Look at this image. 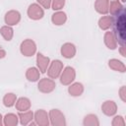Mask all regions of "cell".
Wrapping results in <instances>:
<instances>
[{
	"label": "cell",
	"mask_w": 126,
	"mask_h": 126,
	"mask_svg": "<svg viewBox=\"0 0 126 126\" xmlns=\"http://www.w3.org/2000/svg\"><path fill=\"white\" fill-rule=\"evenodd\" d=\"M114 24V31L113 33L117 39V42L120 45L125 44V38H126V34H125V31H126V14L123 11H121L118 15L116 20L113 22Z\"/></svg>",
	"instance_id": "cell-1"
},
{
	"label": "cell",
	"mask_w": 126,
	"mask_h": 126,
	"mask_svg": "<svg viewBox=\"0 0 126 126\" xmlns=\"http://www.w3.org/2000/svg\"><path fill=\"white\" fill-rule=\"evenodd\" d=\"M20 51L24 56H27V57L32 56L36 51V44L32 39L27 38L21 43Z\"/></svg>",
	"instance_id": "cell-2"
},
{
	"label": "cell",
	"mask_w": 126,
	"mask_h": 126,
	"mask_svg": "<svg viewBox=\"0 0 126 126\" xmlns=\"http://www.w3.org/2000/svg\"><path fill=\"white\" fill-rule=\"evenodd\" d=\"M63 70V63L56 59V60H53L52 62L49 63V66L47 68V76L50 78V79H57L61 72Z\"/></svg>",
	"instance_id": "cell-3"
},
{
	"label": "cell",
	"mask_w": 126,
	"mask_h": 126,
	"mask_svg": "<svg viewBox=\"0 0 126 126\" xmlns=\"http://www.w3.org/2000/svg\"><path fill=\"white\" fill-rule=\"evenodd\" d=\"M60 83L64 86H68L70 85L76 78V72L75 69L73 67L67 66L64 68V70H62L61 74H60Z\"/></svg>",
	"instance_id": "cell-4"
},
{
	"label": "cell",
	"mask_w": 126,
	"mask_h": 126,
	"mask_svg": "<svg viewBox=\"0 0 126 126\" xmlns=\"http://www.w3.org/2000/svg\"><path fill=\"white\" fill-rule=\"evenodd\" d=\"M48 117L50 119V124L54 126H65L66 120L64 114L59 109H51L49 111Z\"/></svg>",
	"instance_id": "cell-5"
},
{
	"label": "cell",
	"mask_w": 126,
	"mask_h": 126,
	"mask_svg": "<svg viewBox=\"0 0 126 126\" xmlns=\"http://www.w3.org/2000/svg\"><path fill=\"white\" fill-rule=\"evenodd\" d=\"M28 16L32 20H40L44 16L43 8H41L40 5L37 3H32L28 8Z\"/></svg>",
	"instance_id": "cell-6"
},
{
	"label": "cell",
	"mask_w": 126,
	"mask_h": 126,
	"mask_svg": "<svg viewBox=\"0 0 126 126\" xmlns=\"http://www.w3.org/2000/svg\"><path fill=\"white\" fill-rule=\"evenodd\" d=\"M55 87H56L55 82L53 81V79H50V78L40 79L38 82V85H37L38 91L43 93V94H49V93L53 92Z\"/></svg>",
	"instance_id": "cell-7"
},
{
	"label": "cell",
	"mask_w": 126,
	"mask_h": 126,
	"mask_svg": "<svg viewBox=\"0 0 126 126\" xmlns=\"http://www.w3.org/2000/svg\"><path fill=\"white\" fill-rule=\"evenodd\" d=\"M4 21L7 26H15L21 21V14L16 10H10L6 13Z\"/></svg>",
	"instance_id": "cell-8"
},
{
	"label": "cell",
	"mask_w": 126,
	"mask_h": 126,
	"mask_svg": "<svg viewBox=\"0 0 126 126\" xmlns=\"http://www.w3.org/2000/svg\"><path fill=\"white\" fill-rule=\"evenodd\" d=\"M33 119L35 120V124L40 126H47L49 124V117L43 109H37L35 113H33Z\"/></svg>",
	"instance_id": "cell-9"
},
{
	"label": "cell",
	"mask_w": 126,
	"mask_h": 126,
	"mask_svg": "<svg viewBox=\"0 0 126 126\" xmlns=\"http://www.w3.org/2000/svg\"><path fill=\"white\" fill-rule=\"evenodd\" d=\"M50 63V59L47 56H44L42 53L36 54V65L37 69L40 71V73H45Z\"/></svg>",
	"instance_id": "cell-10"
},
{
	"label": "cell",
	"mask_w": 126,
	"mask_h": 126,
	"mask_svg": "<svg viewBox=\"0 0 126 126\" xmlns=\"http://www.w3.org/2000/svg\"><path fill=\"white\" fill-rule=\"evenodd\" d=\"M61 54L63 57H65L67 59L73 58L76 54V46L70 42L64 43L61 47Z\"/></svg>",
	"instance_id": "cell-11"
},
{
	"label": "cell",
	"mask_w": 126,
	"mask_h": 126,
	"mask_svg": "<svg viewBox=\"0 0 126 126\" xmlns=\"http://www.w3.org/2000/svg\"><path fill=\"white\" fill-rule=\"evenodd\" d=\"M101 110L102 112L107 115V116H112L116 113L117 111V106H116V103L113 101V100H106L102 103L101 105Z\"/></svg>",
	"instance_id": "cell-12"
},
{
	"label": "cell",
	"mask_w": 126,
	"mask_h": 126,
	"mask_svg": "<svg viewBox=\"0 0 126 126\" xmlns=\"http://www.w3.org/2000/svg\"><path fill=\"white\" fill-rule=\"evenodd\" d=\"M109 0H95L94 2V9L97 13L101 15H105L108 13L109 9Z\"/></svg>",
	"instance_id": "cell-13"
},
{
	"label": "cell",
	"mask_w": 126,
	"mask_h": 126,
	"mask_svg": "<svg viewBox=\"0 0 126 126\" xmlns=\"http://www.w3.org/2000/svg\"><path fill=\"white\" fill-rule=\"evenodd\" d=\"M104 43L109 49H115L117 47V39L113 32H106L104 34Z\"/></svg>",
	"instance_id": "cell-14"
},
{
	"label": "cell",
	"mask_w": 126,
	"mask_h": 126,
	"mask_svg": "<svg viewBox=\"0 0 126 126\" xmlns=\"http://www.w3.org/2000/svg\"><path fill=\"white\" fill-rule=\"evenodd\" d=\"M18 117L20 119V122L22 125H28L32 122L33 119V112L32 110H26V111H19Z\"/></svg>",
	"instance_id": "cell-15"
},
{
	"label": "cell",
	"mask_w": 126,
	"mask_h": 126,
	"mask_svg": "<svg viewBox=\"0 0 126 126\" xmlns=\"http://www.w3.org/2000/svg\"><path fill=\"white\" fill-rule=\"evenodd\" d=\"M51 21L55 26H61L64 25L67 21V16L62 11H57L51 16Z\"/></svg>",
	"instance_id": "cell-16"
},
{
	"label": "cell",
	"mask_w": 126,
	"mask_h": 126,
	"mask_svg": "<svg viewBox=\"0 0 126 126\" xmlns=\"http://www.w3.org/2000/svg\"><path fill=\"white\" fill-rule=\"evenodd\" d=\"M113 22H114V19L112 16H102L98 20V27L102 31H106L113 25Z\"/></svg>",
	"instance_id": "cell-17"
},
{
	"label": "cell",
	"mask_w": 126,
	"mask_h": 126,
	"mask_svg": "<svg viewBox=\"0 0 126 126\" xmlns=\"http://www.w3.org/2000/svg\"><path fill=\"white\" fill-rule=\"evenodd\" d=\"M31 100L28 97H20L18 100H16V108L18 111H26L29 110L31 107Z\"/></svg>",
	"instance_id": "cell-18"
},
{
	"label": "cell",
	"mask_w": 126,
	"mask_h": 126,
	"mask_svg": "<svg viewBox=\"0 0 126 126\" xmlns=\"http://www.w3.org/2000/svg\"><path fill=\"white\" fill-rule=\"evenodd\" d=\"M40 72L35 67H30L26 72V78L30 82H37L39 80Z\"/></svg>",
	"instance_id": "cell-19"
},
{
	"label": "cell",
	"mask_w": 126,
	"mask_h": 126,
	"mask_svg": "<svg viewBox=\"0 0 126 126\" xmlns=\"http://www.w3.org/2000/svg\"><path fill=\"white\" fill-rule=\"evenodd\" d=\"M121 11H123V6L118 0H113L109 3L108 12H110L111 16H117Z\"/></svg>",
	"instance_id": "cell-20"
},
{
	"label": "cell",
	"mask_w": 126,
	"mask_h": 126,
	"mask_svg": "<svg viewBox=\"0 0 126 126\" xmlns=\"http://www.w3.org/2000/svg\"><path fill=\"white\" fill-rule=\"evenodd\" d=\"M68 92L72 96H80L84 92V86L81 83H74L69 87Z\"/></svg>",
	"instance_id": "cell-21"
},
{
	"label": "cell",
	"mask_w": 126,
	"mask_h": 126,
	"mask_svg": "<svg viewBox=\"0 0 126 126\" xmlns=\"http://www.w3.org/2000/svg\"><path fill=\"white\" fill-rule=\"evenodd\" d=\"M108 66L109 68H111L112 70L114 71H119V72H122L124 73L126 68H125V65L123 62L119 61L118 59H110L108 61Z\"/></svg>",
	"instance_id": "cell-22"
},
{
	"label": "cell",
	"mask_w": 126,
	"mask_h": 126,
	"mask_svg": "<svg viewBox=\"0 0 126 126\" xmlns=\"http://www.w3.org/2000/svg\"><path fill=\"white\" fill-rule=\"evenodd\" d=\"M0 33L1 35L3 36V38L7 41H10L12 38H13V35H14V31L12 29L11 26H3L1 29H0Z\"/></svg>",
	"instance_id": "cell-23"
},
{
	"label": "cell",
	"mask_w": 126,
	"mask_h": 126,
	"mask_svg": "<svg viewBox=\"0 0 126 126\" xmlns=\"http://www.w3.org/2000/svg\"><path fill=\"white\" fill-rule=\"evenodd\" d=\"M3 124L6 126H16L18 124V115L14 113H8L3 118Z\"/></svg>",
	"instance_id": "cell-24"
},
{
	"label": "cell",
	"mask_w": 126,
	"mask_h": 126,
	"mask_svg": "<svg viewBox=\"0 0 126 126\" xmlns=\"http://www.w3.org/2000/svg\"><path fill=\"white\" fill-rule=\"evenodd\" d=\"M83 124L85 126H98L99 121L97 119V116L94 114H88L85 116Z\"/></svg>",
	"instance_id": "cell-25"
},
{
	"label": "cell",
	"mask_w": 126,
	"mask_h": 126,
	"mask_svg": "<svg viewBox=\"0 0 126 126\" xmlns=\"http://www.w3.org/2000/svg\"><path fill=\"white\" fill-rule=\"evenodd\" d=\"M16 100H17L16 94H13V93H9V94H6L4 95V97H3V104L6 107H12L13 105H15Z\"/></svg>",
	"instance_id": "cell-26"
},
{
	"label": "cell",
	"mask_w": 126,
	"mask_h": 126,
	"mask_svg": "<svg viewBox=\"0 0 126 126\" xmlns=\"http://www.w3.org/2000/svg\"><path fill=\"white\" fill-rule=\"evenodd\" d=\"M65 5V0H52L51 7L54 11H60Z\"/></svg>",
	"instance_id": "cell-27"
},
{
	"label": "cell",
	"mask_w": 126,
	"mask_h": 126,
	"mask_svg": "<svg viewBox=\"0 0 126 126\" xmlns=\"http://www.w3.org/2000/svg\"><path fill=\"white\" fill-rule=\"evenodd\" d=\"M113 126H124L125 125V121H124V118L122 116H115L112 120V123H111Z\"/></svg>",
	"instance_id": "cell-28"
},
{
	"label": "cell",
	"mask_w": 126,
	"mask_h": 126,
	"mask_svg": "<svg viewBox=\"0 0 126 126\" xmlns=\"http://www.w3.org/2000/svg\"><path fill=\"white\" fill-rule=\"evenodd\" d=\"M39 5H41L44 9H49L51 7V1L52 0H36Z\"/></svg>",
	"instance_id": "cell-29"
},
{
	"label": "cell",
	"mask_w": 126,
	"mask_h": 126,
	"mask_svg": "<svg viewBox=\"0 0 126 126\" xmlns=\"http://www.w3.org/2000/svg\"><path fill=\"white\" fill-rule=\"evenodd\" d=\"M119 94H120V97H121V99L125 102V101H126V97H125V87H124V86L120 89Z\"/></svg>",
	"instance_id": "cell-30"
},
{
	"label": "cell",
	"mask_w": 126,
	"mask_h": 126,
	"mask_svg": "<svg viewBox=\"0 0 126 126\" xmlns=\"http://www.w3.org/2000/svg\"><path fill=\"white\" fill-rule=\"evenodd\" d=\"M6 56V51L0 46V59H2V58H4Z\"/></svg>",
	"instance_id": "cell-31"
},
{
	"label": "cell",
	"mask_w": 126,
	"mask_h": 126,
	"mask_svg": "<svg viewBox=\"0 0 126 126\" xmlns=\"http://www.w3.org/2000/svg\"><path fill=\"white\" fill-rule=\"evenodd\" d=\"M124 49H125V44H123V45H121V46H120V52H121V55H122L123 57H125V56H126V53H125Z\"/></svg>",
	"instance_id": "cell-32"
},
{
	"label": "cell",
	"mask_w": 126,
	"mask_h": 126,
	"mask_svg": "<svg viewBox=\"0 0 126 126\" xmlns=\"http://www.w3.org/2000/svg\"><path fill=\"white\" fill-rule=\"evenodd\" d=\"M3 124V117H2V115H1V113H0V126Z\"/></svg>",
	"instance_id": "cell-33"
},
{
	"label": "cell",
	"mask_w": 126,
	"mask_h": 126,
	"mask_svg": "<svg viewBox=\"0 0 126 126\" xmlns=\"http://www.w3.org/2000/svg\"><path fill=\"white\" fill-rule=\"evenodd\" d=\"M121 1H122V2H125V1H126V0H121Z\"/></svg>",
	"instance_id": "cell-34"
}]
</instances>
